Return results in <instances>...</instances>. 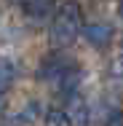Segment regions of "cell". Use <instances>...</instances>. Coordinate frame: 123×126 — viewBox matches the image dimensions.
Listing matches in <instances>:
<instances>
[{"instance_id": "obj_1", "label": "cell", "mask_w": 123, "mask_h": 126, "mask_svg": "<svg viewBox=\"0 0 123 126\" xmlns=\"http://www.w3.org/2000/svg\"><path fill=\"white\" fill-rule=\"evenodd\" d=\"M80 32H83V11L75 0H64L51 16V30H48L51 43L56 48H64V46L75 43V38Z\"/></svg>"}, {"instance_id": "obj_2", "label": "cell", "mask_w": 123, "mask_h": 126, "mask_svg": "<svg viewBox=\"0 0 123 126\" xmlns=\"http://www.w3.org/2000/svg\"><path fill=\"white\" fill-rule=\"evenodd\" d=\"M38 78L46 80V83H54L62 94L70 97V94H75V89H78L80 70H78V64H75L72 59L54 54V56H46V59H43V64H40V70H38Z\"/></svg>"}, {"instance_id": "obj_3", "label": "cell", "mask_w": 123, "mask_h": 126, "mask_svg": "<svg viewBox=\"0 0 123 126\" xmlns=\"http://www.w3.org/2000/svg\"><path fill=\"white\" fill-rule=\"evenodd\" d=\"M83 38H86L94 48H104V46H110V40H112V27L104 24V22H94V24L83 27Z\"/></svg>"}, {"instance_id": "obj_4", "label": "cell", "mask_w": 123, "mask_h": 126, "mask_svg": "<svg viewBox=\"0 0 123 126\" xmlns=\"http://www.w3.org/2000/svg\"><path fill=\"white\" fill-rule=\"evenodd\" d=\"M22 8L29 19L35 22H43L46 16H51V8H54V0H22Z\"/></svg>"}, {"instance_id": "obj_5", "label": "cell", "mask_w": 123, "mask_h": 126, "mask_svg": "<svg viewBox=\"0 0 123 126\" xmlns=\"http://www.w3.org/2000/svg\"><path fill=\"white\" fill-rule=\"evenodd\" d=\"M70 118L75 126H88V105L80 99L78 94H70V107H67Z\"/></svg>"}, {"instance_id": "obj_6", "label": "cell", "mask_w": 123, "mask_h": 126, "mask_svg": "<svg viewBox=\"0 0 123 126\" xmlns=\"http://www.w3.org/2000/svg\"><path fill=\"white\" fill-rule=\"evenodd\" d=\"M43 124H46V126H75L72 118H70V113L62 110V107H51V110H46Z\"/></svg>"}, {"instance_id": "obj_7", "label": "cell", "mask_w": 123, "mask_h": 126, "mask_svg": "<svg viewBox=\"0 0 123 126\" xmlns=\"http://www.w3.org/2000/svg\"><path fill=\"white\" fill-rule=\"evenodd\" d=\"M14 78H16V67H14V62L5 59V56H0V91H5V89L14 83Z\"/></svg>"}, {"instance_id": "obj_8", "label": "cell", "mask_w": 123, "mask_h": 126, "mask_svg": "<svg viewBox=\"0 0 123 126\" xmlns=\"http://www.w3.org/2000/svg\"><path fill=\"white\" fill-rule=\"evenodd\" d=\"M38 115H40V105H38V102H29L24 110H19V113L14 115V124H16V126H19V124H32Z\"/></svg>"}, {"instance_id": "obj_9", "label": "cell", "mask_w": 123, "mask_h": 126, "mask_svg": "<svg viewBox=\"0 0 123 126\" xmlns=\"http://www.w3.org/2000/svg\"><path fill=\"white\" fill-rule=\"evenodd\" d=\"M107 126H123V113H115V115L107 121Z\"/></svg>"}, {"instance_id": "obj_10", "label": "cell", "mask_w": 123, "mask_h": 126, "mask_svg": "<svg viewBox=\"0 0 123 126\" xmlns=\"http://www.w3.org/2000/svg\"><path fill=\"white\" fill-rule=\"evenodd\" d=\"M3 105H5V102H3V91H0V113H3Z\"/></svg>"}]
</instances>
